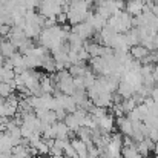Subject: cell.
Here are the masks:
<instances>
[{
	"label": "cell",
	"mask_w": 158,
	"mask_h": 158,
	"mask_svg": "<svg viewBox=\"0 0 158 158\" xmlns=\"http://www.w3.org/2000/svg\"><path fill=\"white\" fill-rule=\"evenodd\" d=\"M72 34H77L78 37H81L85 42L88 40V39H91L92 35H94V32H95V29L89 25V23H86V22H83V23H78V25H75V26H72V31H71Z\"/></svg>",
	"instance_id": "cell-1"
},
{
	"label": "cell",
	"mask_w": 158,
	"mask_h": 158,
	"mask_svg": "<svg viewBox=\"0 0 158 158\" xmlns=\"http://www.w3.org/2000/svg\"><path fill=\"white\" fill-rule=\"evenodd\" d=\"M115 124L118 126V132L123 137H132L134 135V127H132V121L127 117H120L115 118Z\"/></svg>",
	"instance_id": "cell-2"
},
{
	"label": "cell",
	"mask_w": 158,
	"mask_h": 158,
	"mask_svg": "<svg viewBox=\"0 0 158 158\" xmlns=\"http://www.w3.org/2000/svg\"><path fill=\"white\" fill-rule=\"evenodd\" d=\"M95 121H97V124H98V129L102 131V135L110 134V132L114 131V127H115V118H114L110 114H107L103 118L95 120Z\"/></svg>",
	"instance_id": "cell-3"
},
{
	"label": "cell",
	"mask_w": 158,
	"mask_h": 158,
	"mask_svg": "<svg viewBox=\"0 0 158 158\" xmlns=\"http://www.w3.org/2000/svg\"><path fill=\"white\" fill-rule=\"evenodd\" d=\"M19 52V49L9 42V40H3L2 43H0V54L8 60V58H11L14 54H17Z\"/></svg>",
	"instance_id": "cell-4"
},
{
	"label": "cell",
	"mask_w": 158,
	"mask_h": 158,
	"mask_svg": "<svg viewBox=\"0 0 158 158\" xmlns=\"http://www.w3.org/2000/svg\"><path fill=\"white\" fill-rule=\"evenodd\" d=\"M143 8H144V3L143 2H127L126 3V12H129L132 17H137L140 14H143Z\"/></svg>",
	"instance_id": "cell-5"
},
{
	"label": "cell",
	"mask_w": 158,
	"mask_h": 158,
	"mask_svg": "<svg viewBox=\"0 0 158 158\" xmlns=\"http://www.w3.org/2000/svg\"><path fill=\"white\" fill-rule=\"evenodd\" d=\"M129 54L132 55L134 60H143L144 57H148L151 54V51L148 48H144L143 45H137V46H134V48L129 49Z\"/></svg>",
	"instance_id": "cell-6"
},
{
	"label": "cell",
	"mask_w": 158,
	"mask_h": 158,
	"mask_svg": "<svg viewBox=\"0 0 158 158\" xmlns=\"http://www.w3.org/2000/svg\"><path fill=\"white\" fill-rule=\"evenodd\" d=\"M117 92L126 100V98H132L134 97V94H135V89L129 85V83H126V81H120V85H118V89H117Z\"/></svg>",
	"instance_id": "cell-7"
},
{
	"label": "cell",
	"mask_w": 158,
	"mask_h": 158,
	"mask_svg": "<svg viewBox=\"0 0 158 158\" xmlns=\"http://www.w3.org/2000/svg\"><path fill=\"white\" fill-rule=\"evenodd\" d=\"M54 126H55V134H57V138L55 140H68V137H69V127L64 124V121H57Z\"/></svg>",
	"instance_id": "cell-8"
},
{
	"label": "cell",
	"mask_w": 158,
	"mask_h": 158,
	"mask_svg": "<svg viewBox=\"0 0 158 158\" xmlns=\"http://www.w3.org/2000/svg\"><path fill=\"white\" fill-rule=\"evenodd\" d=\"M137 155H138L137 146H123V151H121V157L123 158H134Z\"/></svg>",
	"instance_id": "cell-9"
},
{
	"label": "cell",
	"mask_w": 158,
	"mask_h": 158,
	"mask_svg": "<svg viewBox=\"0 0 158 158\" xmlns=\"http://www.w3.org/2000/svg\"><path fill=\"white\" fill-rule=\"evenodd\" d=\"M121 107H123L124 114H131V112L137 107V102L134 100V97H132V98H126V100L121 102Z\"/></svg>",
	"instance_id": "cell-10"
},
{
	"label": "cell",
	"mask_w": 158,
	"mask_h": 158,
	"mask_svg": "<svg viewBox=\"0 0 158 158\" xmlns=\"http://www.w3.org/2000/svg\"><path fill=\"white\" fill-rule=\"evenodd\" d=\"M137 149H138V154L141 155L143 158H148L149 157V152H151V148L146 144V141L143 140V141H140L138 144H137Z\"/></svg>",
	"instance_id": "cell-11"
},
{
	"label": "cell",
	"mask_w": 158,
	"mask_h": 158,
	"mask_svg": "<svg viewBox=\"0 0 158 158\" xmlns=\"http://www.w3.org/2000/svg\"><path fill=\"white\" fill-rule=\"evenodd\" d=\"M11 94H14V91L11 89L9 83H0V97L6 100Z\"/></svg>",
	"instance_id": "cell-12"
},
{
	"label": "cell",
	"mask_w": 158,
	"mask_h": 158,
	"mask_svg": "<svg viewBox=\"0 0 158 158\" xmlns=\"http://www.w3.org/2000/svg\"><path fill=\"white\" fill-rule=\"evenodd\" d=\"M35 149H37V152H39V155H40V157H43V155H48V154H49V146H48V144H46V141H43V140L40 141V144H39Z\"/></svg>",
	"instance_id": "cell-13"
},
{
	"label": "cell",
	"mask_w": 158,
	"mask_h": 158,
	"mask_svg": "<svg viewBox=\"0 0 158 158\" xmlns=\"http://www.w3.org/2000/svg\"><path fill=\"white\" fill-rule=\"evenodd\" d=\"M66 22H69L66 12H60V14H57V25H61V26H63Z\"/></svg>",
	"instance_id": "cell-14"
},
{
	"label": "cell",
	"mask_w": 158,
	"mask_h": 158,
	"mask_svg": "<svg viewBox=\"0 0 158 158\" xmlns=\"http://www.w3.org/2000/svg\"><path fill=\"white\" fill-rule=\"evenodd\" d=\"M49 155H51V157H54V155H64V152H63V151H60V149H57V148L54 146V148L49 149Z\"/></svg>",
	"instance_id": "cell-15"
},
{
	"label": "cell",
	"mask_w": 158,
	"mask_h": 158,
	"mask_svg": "<svg viewBox=\"0 0 158 158\" xmlns=\"http://www.w3.org/2000/svg\"><path fill=\"white\" fill-rule=\"evenodd\" d=\"M5 25H6V22H5V17H2V15H0V28H2V26H5Z\"/></svg>",
	"instance_id": "cell-16"
},
{
	"label": "cell",
	"mask_w": 158,
	"mask_h": 158,
	"mask_svg": "<svg viewBox=\"0 0 158 158\" xmlns=\"http://www.w3.org/2000/svg\"><path fill=\"white\" fill-rule=\"evenodd\" d=\"M3 58H5V57L0 54V68H3V64H5V60H3Z\"/></svg>",
	"instance_id": "cell-17"
},
{
	"label": "cell",
	"mask_w": 158,
	"mask_h": 158,
	"mask_svg": "<svg viewBox=\"0 0 158 158\" xmlns=\"http://www.w3.org/2000/svg\"><path fill=\"white\" fill-rule=\"evenodd\" d=\"M51 158H66L64 155H54V157H51Z\"/></svg>",
	"instance_id": "cell-18"
},
{
	"label": "cell",
	"mask_w": 158,
	"mask_h": 158,
	"mask_svg": "<svg viewBox=\"0 0 158 158\" xmlns=\"http://www.w3.org/2000/svg\"><path fill=\"white\" fill-rule=\"evenodd\" d=\"M3 40H5V39H3V37H2V35H0V43H2V42H3Z\"/></svg>",
	"instance_id": "cell-19"
},
{
	"label": "cell",
	"mask_w": 158,
	"mask_h": 158,
	"mask_svg": "<svg viewBox=\"0 0 158 158\" xmlns=\"http://www.w3.org/2000/svg\"><path fill=\"white\" fill-rule=\"evenodd\" d=\"M151 158H158V155H154V157H151Z\"/></svg>",
	"instance_id": "cell-20"
},
{
	"label": "cell",
	"mask_w": 158,
	"mask_h": 158,
	"mask_svg": "<svg viewBox=\"0 0 158 158\" xmlns=\"http://www.w3.org/2000/svg\"><path fill=\"white\" fill-rule=\"evenodd\" d=\"M120 158H123V157H120Z\"/></svg>",
	"instance_id": "cell-21"
},
{
	"label": "cell",
	"mask_w": 158,
	"mask_h": 158,
	"mask_svg": "<svg viewBox=\"0 0 158 158\" xmlns=\"http://www.w3.org/2000/svg\"><path fill=\"white\" fill-rule=\"evenodd\" d=\"M66 158H68V157H66Z\"/></svg>",
	"instance_id": "cell-22"
}]
</instances>
